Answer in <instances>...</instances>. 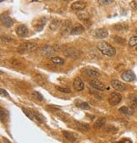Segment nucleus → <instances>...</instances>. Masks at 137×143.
Wrapping results in <instances>:
<instances>
[{
  "mask_svg": "<svg viewBox=\"0 0 137 143\" xmlns=\"http://www.w3.org/2000/svg\"><path fill=\"white\" fill-rule=\"evenodd\" d=\"M90 85L92 86V87H94L95 89H96V90H98V91H104L106 89L105 84L102 83L101 80H96V79H94V80H90Z\"/></svg>",
  "mask_w": 137,
  "mask_h": 143,
  "instance_id": "5",
  "label": "nucleus"
},
{
  "mask_svg": "<svg viewBox=\"0 0 137 143\" xmlns=\"http://www.w3.org/2000/svg\"><path fill=\"white\" fill-rule=\"evenodd\" d=\"M117 143H132V141L130 139H124L123 140H121V141H118V142H117Z\"/></svg>",
  "mask_w": 137,
  "mask_h": 143,
  "instance_id": "37",
  "label": "nucleus"
},
{
  "mask_svg": "<svg viewBox=\"0 0 137 143\" xmlns=\"http://www.w3.org/2000/svg\"><path fill=\"white\" fill-rule=\"evenodd\" d=\"M114 41L119 44H124L125 42V40L124 39L123 37H114Z\"/></svg>",
  "mask_w": 137,
  "mask_h": 143,
  "instance_id": "33",
  "label": "nucleus"
},
{
  "mask_svg": "<svg viewBox=\"0 0 137 143\" xmlns=\"http://www.w3.org/2000/svg\"><path fill=\"white\" fill-rule=\"evenodd\" d=\"M80 53H81L80 51L74 48H68L64 51V55H66L67 57L72 58V59H76V58H78Z\"/></svg>",
  "mask_w": 137,
  "mask_h": 143,
  "instance_id": "4",
  "label": "nucleus"
},
{
  "mask_svg": "<svg viewBox=\"0 0 137 143\" xmlns=\"http://www.w3.org/2000/svg\"><path fill=\"white\" fill-rule=\"evenodd\" d=\"M136 51H137V47H136Z\"/></svg>",
  "mask_w": 137,
  "mask_h": 143,
  "instance_id": "40",
  "label": "nucleus"
},
{
  "mask_svg": "<svg viewBox=\"0 0 137 143\" xmlns=\"http://www.w3.org/2000/svg\"><path fill=\"white\" fill-rule=\"evenodd\" d=\"M119 113H121L124 115H127V116H130V115H133L134 113V108H130V107H126V106H124L122 108H119Z\"/></svg>",
  "mask_w": 137,
  "mask_h": 143,
  "instance_id": "14",
  "label": "nucleus"
},
{
  "mask_svg": "<svg viewBox=\"0 0 137 143\" xmlns=\"http://www.w3.org/2000/svg\"><path fill=\"white\" fill-rule=\"evenodd\" d=\"M111 86H112V88H114L117 91H124L126 89V86L124 83H123L122 81H119L118 80H114L111 81Z\"/></svg>",
  "mask_w": 137,
  "mask_h": 143,
  "instance_id": "8",
  "label": "nucleus"
},
{
  "mask_svg": "<svg viewBox=\"0 0 137 143\" xmlns=\"http://www.w3.org/2000/svg\"><path fill=\"white\" fill-rule=\"evenodd\" d=\"M76 126L79 130H81V131H87L88 129H89V125H88L87 124H85V123L76 121Z\"/></svg>",
  "mask_w": 137,
  "mask_h": 143,
  "instance_id": "22",
  "label": "nucleus"
},
{
  "mask_svg": "<svg viewBox=\"0 0 137 143\" xmlns=\"http://www.w3.org/2000/svg\"><path fill=\"white\" fill-rule=\"evenodd\" d=\"M61 21H58V20H54V21H52V23L49 25V28L52 32H56L57 30L58 29V26L60 25Z\"/></svg>",
  "mask_w": 137,
  "mask_h": 143,
  "instance_id": "23",
  "label": "nucleus"
},
{
  "mask_svg": "<svg viewBox=\"0 0 137 143\" xmlns=\"http://www.w3.org/2000/svg\"><path fill=\"white\" fill-rule=\"evenodd\" d=\"M98 48L99 50L104 55L107 56H114L116 53V49L114 47L110 45L108 42H100L98 43Z\"/></svg>",
  "mask_w": 137,
  "mask_h": 143,
  "instance_id": "1",
  "label": "nucleus"
},
{
  "mask_svg": "<svg viewBox=\"0 0 137 143\" xmlns=\"http://www.w3.org/2000/svg\"><path fill=\"white\" fill-rule=\"evenodd\" d=\"M74 88L77 91H80L85 88V84H84L83 80L80 77H77L74 80Z\"/></svg>",
  "mask_w": 137,
  "mask_h": 143,
  "instance_id": "13",
  "label": "nucleus"
},
{
  "mask_svg": "<svg viewBox=\"0 0 137 143\" xmlns=\"http://www.w3.org/2000/svg\"><path fill=\"white\" fill-rule=\"evenodd\" d=\"M105 123H106L105 118H101V119L96 120V123L94 124V128L95 129H100V128H102V127H103L105 125Z\"/></svg>",
  "mask_w": 137,
  "mask_h": 143,
  "instance_id": "24",
  "label": "nucleus"
},
{
  "mask_svg": "<svg viewBox=\"0 0 137 143\" xmlns=\"http://www.w3.org/2000/svg\"><path fill=\"white\" fill-rule=\"evenodd\" d=\"M76 104L78 108H81V109H84V110H89L90 109V105L86 102H82V101H80V100H76Z\"/></svg>",
  "mask_w": 137,
  "mask_h": 143,
  "instance_id": "21",
  "label": "nucleus"
},
{
  "mask_svg": "<svg viewBox=\"0 0 137 143\" xmlns=\"http://www.w3.org/2000/svg\"><path fill=\"white\" fill-rule=\"evenodd\" d=\"M32 97H34V98H36V100H39L40 102H42V101H43V99H44L43 96L42 95L41 93L39 92V91H33V93H32Z\"/></svg>",
  "mask_w": 137,
  "mask_h": 143,
  "instance_id": "28",
  "label": "nucleus"
},
{
  "mask_svg": "<svg viewBox=\"0 0 137 143\" xmlns=\"http://www.w3.org/2000/svg\"><path fill=\"white\" fill-rule=\"evenodd\" d=\"M54 53V48L52 46L46 45L40 48V53L43 56H49Z\"/></svg>",
  "mask_w": 137,
  "mask_h": 143,
  "instance_id": "11",
  "label": "nucleus"
},
{
  "mask_svg": "<svg viewBox=\"0 0 137 143\" xmlns=\"http://www.w3.org/2000/svg\"><path fill=\"white\" fill-rule=\"evenodd\" d=\"M98 3L100 4H102V5H105V4H108L112 3V1H111V0H106V1H104V0H100V1H98Z\"/></svg>",
  "mask_w": 137,
  "mask_h": 143,
  "instance_id": "34",
  "label": "nucleus"
},
{
  "mask_svg": "<svg viewBox=\"0 0 137 143\" xmlns=\"http://www.w3.org/2000/svg\"><path fill=\"white\" fill-rule=\"evenodd\" d=\"M0 111H1V113H0V114H1V120L4 122V121H5V120L8 119V113H7V111L4 110L3 108H0Z\"/></svg>",
  "mask_w": 137,
  "mask_h": 143,
  "instance_id": "27",
  "label": "nucleus"
},
{
  "mask_svg": "<svg viewBox=\"0 0 137 143\" xmlns=\"http://www.w3.org/2000/svg\"><path fill=\"white\" fill-rule=\"evenodd\" d=\"M51 60H52V63H54V64H58V65L64 64V59H61V58H59V57L52 58V59H51Z\"/></svg>",
  "mask_w": 137,
  "mask_h": 143,
  "instance_id": "25",
  "label": "nucleus"
},
{
  "mask_svg": "<svg viewBox=\"0 0 137 143\" xmlns=\"http://www.w3.org/2000/svg\"><path fill=\"white\" fill-rule=\"evenodd\" d=\"M122 79L127 82H132L134 81V80H136V76L133 71L127 70L122 74Z\"/></svg>",
  "mask_w": 137,
  "mask_h": 143,
  "instance_id": "6",
  "label": "nucleus"
},
{
  "mask_svg": "<svg viewBox=\"0 0 137 143\" xmlns=\"http://www.w3.org/2000/svg\"><path fill=\"white\" fill-rule=\"evenodd\" d=\"M56 89L60 92H64V93H70L71 92V90L70 88L67 87H61V86H56Z\"/></svg>",
  "mask_w": 137,
  "mask_h": 143,
  "instance_id": "30",
  "label": "nucleus"
},
{
  "mask_svg": "<svg viewBox=\"0 0 137 143\" xmlns=\"http://www.w3.org/2000/svg\"><path fill=\"white\" fill-rule=\"evenodd\" d=\"M71 21H65V22L62 25V27H61V34L63 36H67L68 33L71 32Z\"/></svg>",
  "mask_w": 137,
  "mask_h": 143,
  "instance_id": "7",
  "label": "nucleus"
},
{
  "mask_svg": "<svg viewBox=\"0 0 137 143\" xmlns=\"http://www.w3.org/2000/svg\"><path fill=\"white\" fill-rule=\"evenodd\" d=\"M16 33L20 37H27L29 34V30L25 25H20L16 28Z\"/></svg>",
  "mask_w": 137,
  "mask_h": 143,
  "instance_id": "10",
  "label": "nucleus"
},
{
  "mask_svg": "<svg viewBox=\"0 0 137 143\" xmlns=\"http://www.w3.org/2000/svg\"><path fill=\"white\" fill-rule=\"evenodd\" d=\"M2 22H3V24L4 26H6V27H11V26L14 25V21H13L12 18H10L8 15H2Z\"/></svg>",
  "mask_w": 137,
  "mask_h": 143,
  "instance_id": "15",
  "label": "nucleus"
},
{
  "mask_svg": "<svg viewBox=\"0 0 137 143\" xmlns=\"http://www.w3.org/2000/svg\"><path fill=\"white\" fill-rule=\"evenodd\" d=\"M136 33H137V29H136Z\"/></svg>",
  "mask_w": 137,
  "mask_h": 143,
  "instance_id": "39",
  "label": "nucleus"
},
{
  "mask_svg": "<svg viewBox=\"0 0 137 143\" xmlns=\"http://www.w3.org/2000/svg\"><path fill=\"white\" fill-rule=\"evenodd\" d=\"M121 101H122V96L118 92L112 93V94L110 95L109 98H108V102H109V103L112 105V106L118 105V103H120Z\"/></svg>",
  "mask_w": 137,
  "mask_h": 143,
  "instance_id": "3",
  "label": "nucleus"
},
{
  "mask_svg": "<svg viewBox=\"0 0 137 143\" xmlns=\"http://www.w3.org/2000/svg\"><path fill=\"white\" fill-rule=\"evenodd\" d=\"M129 44L130 47H134V46L137 45V36L130 37V39L129 41Z\"/></svg>",
  "mask_w": 137,
  "mask_h": 143,
  "instance_id": "31",
  "label": "nucleus"
},
{
  "mask_svg": "<svg viewBox=\"0 0 137 143\" xmlns=\"http://www.w3.org/2000/svg\"><path fill=\"white\" fill-rule=\"evenodd\" d=\"M128 102H129L130 108H134L137 107V96L136 95H130L128 97Z\"/></svg>",
  "mask_w": 137,
  "mask_h": 143,
  "instance_id": "18",
  "label": "nucleus"
},
{
  "mask_svg": "<svg viewBox=\"0 0 137 143\" xmlns=\"http://www.w3.org/2000/svg\"><path fill=\"white\" fill-rule=\"evenodd\" d=\"M45 24H46V19L44 17H42V18H41V19L39 20L38 22H37V24L35 25L34 27H35V29H36V31H37V32H40V31H42L44 28Z\"/></svg>",
  "mask_w": 137,
  "mask_h": 143,
  "instance_id": "19",
  "label": "nucleus"
},
{
  "mask_svg": "<svg viewBox=\"0 0 137 143\" xmlns=\"http://www.w3.org/2000/svg\"><path fill=\"white\" fill-rule=\"evenodd\" d=\"M4 141L5 142V143H11V142L10 141V140H7V139H4Z\"/></svg>",
  "mask_w": 137,
  "mask_h": 143,
  "instance_id": "38",
  "label": "nucleus"
},
{
  "mask_svg": "<svg viewBox=\"0 0 137 143\" xmlns=\"http://www.w3.org/2000/svg\"><path fill=\"white\" fill-rule=\"evenodd\" d=\"M33 115H34V119H36V121H38L39 123H43V119L39 113H37V112H34V113H33Z\"/></svg>",
  "mask_w": 137,
  "mask_h": 143,
  "instance_id": "29",
  "label": "nucleus"
},
{
  "mask_svg": "<svg viewBox=\"0 0 137 143\" xmlns=\"http://www.w3.org/2000/svg\"><path fill=\"white\" fill-rule=\"evenodd\" d=\"M0 94H1L2 97H8V93L4 89H1L0 90Z\"/></svg>",
  "mask_w": 137,
  "mask_h": 143,
  "instance_id": "35",
  "label": "nucleus"
},
{
  "mask_svg": "<svg viewBox=\"0 0 137 143\" xmlns=\"http://www.w3.org/2000/svg\"><path fill=\"white\" fill-rule=\"evenodd\" d=\"M114 29L117 31H125L128 29L127 24H117L114 26Z\"/></svg>",
  "mask_w": 137,
  "mask_h": 143,
  "instance_id": "26",
  "label": "nucleus"
},
{
  "mask_svg": "<svg viewBox=\"0 0 137 143\" xmlns=\"http://www.w3.org/2000/svg\"><path fill=\"white\" fill-rule=\"evenodd\" d=\"M63 135L70 142H76L77 140V136L74 133L68 132V131H63Z\"/></svg>",
  "mask_w": 137,
  "mask_h": 143,
  "instance_id": "17",
  "label": "nucleus"
},
{
  "mask_svg": "<svg viewBox=\"0 0 137 143\" xmlns=\"http://www.w3.org/2000/svg\"><path fill=\"white\" fill-rule=\"evenodd\" d=\"M130 5H131V7L134 9V10H137V1H132L131 3H130Z\"/></svg>",
  "mask_w": 137,
  "mask_h": 143,
  "instance_id": "36",
  "label": "nucleus"
},
{
  "mask_svg": "<svg viewBox=\"0 0 137 143\" xmlns=\"http://www.w3.org/2000/svg\"><path fill=\"white\" fill-rule=\"evenodd\" d=\"M22 111L25 113V114L27 116L29 119H34V115H33V113H30V111H29L28 109H26V108H22Z\"/></svg>",
  "mask_w": 137,
  "mask_h": 143,
  "instance_id": "32",
  "label": "nucleus"
},
{
  "mask_svg": "<svg viewBox=\"0 0 137 143\" xmlns=\"http://www.w3.org/2000/svg\"><path fill=\"white\" fill-rule=\"evenodd\" d=\"M84 31H85V28H84V26L82 25H76V26H74V27L72 28L70 34L79 35V34H81L82 32H84Z\"/></svg>",
  "mask_w": 137,
  "mask_h": 143,
  "instance_id": "16",
  "label": "nucleus"
},
{
  "mask_svg": "<svg viewBox=\"0 0 137 143\" xmlns=\"http://www.w3.org/2000/svg\"><path fill=\"white\" fill-rule=\"evenodd\" d=\"M86 7V3L83 1H76L74 3L72 4L71 5V9L74 11H80L85 10Z\"/></svg>",
  "mask_w": 137,
  "mask_h": 143,
  "instance_id": "12",
  "label": "nucleus"
},
{
  "mask_svg": "<svg viewBox=\"0 0 137 143\" xmlns=\"http://www.w3.org/2000/svg\"><path fill=\"white\" fill-rule=\"evenodd\" d=\"M85 73L89 77H92V78H96V77L100 76V73H99L98 71L95 70H92V69H86Z\"/></svg>",
  "mask_w": 137,
  "mask_h": 143,
  "instance_id": "20",
  "label": "nucleus"
},
{
  "mask_svg": "<svg viewBox=\"0 0 137 143\" xmlns=\"http://www.w3.org/2000/svg\"><path fill=\"white\" fill-rule=\"evenodd\" d=\"M93 36L96 38H106L108 36V32L104 28L96 29V30L94 31Z\"/></svg>",
  "mask_w": 137,
  "mask_h": 143,
  "instance_id": "9",
  "label": "nucleus"
},
{
  "mask_svg": "<svg viewBox=\"0 0 137 143\" xmlns=\"http://www.w3.org/2000/svg\"><path fill=\"white\" fill-rule=\"evenodd\" d=\"M38 46L36 42H25V43H22L19 48V52L20 53H26V52H33V51H36Z\"/></svg>",
  "mask_w": 137,
  "mask_h": 143,
  "instance_id": "2",
  "label": "nucleus"
}]
</instances>
